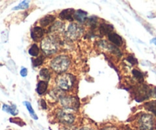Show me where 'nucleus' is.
I'll return each instance as SVG.
<instances>
[{
    "label": "nucleus",
    "instance_id": "29",
    "mask_svg": "<svg viewBox=\"0 0 156 130\" xmlns=\"http://www.w3.org/2000/svg\"><path fill=\"white\" fill-rule=\"evenodd\" d=\"M20 75L22 77H26L27 76V69L26 67H22L21 69V71H20Z\"/></svg>",
    "mask_w": 156,
    "mask_h": 130
},
{
    "label": "nucleus",
    "instance_id": "35",
    "mask_svg": "<svg viewBox=\"0 0 156 130\" xmlns=\"http://www.w3.org/2000/svg\"><path fill=\"white\" fill-rule=\"evenodd\" d=\"M155 128H156V125H155Z\"/></svg>",
    "mask_w": 156,
    "mask_h": 130
},
{
    "label": "nucleus",
    "instance_id": "24",
    "mask_svg": "<svg viewBox=\"0 0 156 130\" xmlns=\"http://www.w3.org/2000/svg\"><path fill=\"white\" fill-rule=\"evenodd\" d=\"M29 2L28 1H23L21 3L18 5V6H15L14 8H12V11H16L19 10V9H27L29 8Z\"/></svg>",
    "mask_w": 156,
    "mask_h": 130
},
{
    "label": "nucleus",
    "instance_id": "16",
    "mask_svg": "<svg viewBox=\"0 0 156 130\" xmlns=\"http://www.w3.org/2000/svg\"><path fill=\"white\" fill-rule=\"evenodd\" d=\"M49 94L50 96L53 98L55 100H57L59 99L62 96H64L63 91L62 90H60L59 88H54L52 89L50 92H49Z\"/></svg>",
    "mask_w": 156,
    "mask_h": 130
},
{
    "label": "nucleus",
    "instance_id": "25",
    "mask_svg": "<svg viewBox=\"0 0 156 130\" xmlns=\"http://www.w3.org/2000/svg\"><path fill=\"white\" fill-rule=\"evenodd\" d=\"M88 25H89L90 27H91L92 28H94L96 26V24H97V17H90V18H88V19L85 21Z\"/></svg>",
    "mask_w": 156,
    "mask_h": 130
},
{
    "label": "nucleus",
    "instance_id": "27",
    "mask_svg": "<svg viewBox=\"0 0 156 130\" xmlns=\"http://www.w3.org/2000/svg\"><path fill=\"white\" fill-rule=\"evenodd\" d=\"M44 57L42 56H40L37 58H36V59L33 60L34 66V67H38V66L41 65L43 64V62H44Z\"/></svg>",
    "mask_w": 156,
    "mask_h": 130
},
{
    "label": "nucleus",
    "instance_id": "28",
    "mask_svg": "<svg viewBox=\"0 0 156 130\" xmlns=\"http://www.w3.org/2000/svg\"><path fill=\"white\" fill-rule=\"evenodd\" d=\"M126 61H127L129 64H132V65H135V64H138V61H137V59L136 58H134L133 55H129V56L126 58Z\"/></svg>",
    "mask_w": 156,
    "mask_h": 130
},
{
    "label": "nucleus",
    "instance_id": "11",
    "mask_svg": "<svg viewBox=\"0 0 156 130\" xmlns=\"http://www.w3.org/2000/svg\"><path fill=\"white\" fill-rule=\"evenodd\" d=\"M108 39L111 43L118 46V47H120L123 43V40L122 37L119 35L118 34L115 33V32H112L110 35H108Z\"/></svg>",
    "mask_w": 156,
    "mask_h": 130
},
{
    "label": "nucleus",
    "instance_id": "4",
    "mask_svg": "<svg viewBox=\"0 0 156 130\" xmlns=\"http://www.w3.org/2000/svg\"><path fill=\"white\" fill-rule=\"evenodd\" d=\"M61 105L66 109L69 110H79L80 102L77 96H71V95H64L59 99Z\"/></svg>",
    "mask_w": 156,
    "mask_h": 130
},
{
    "label": "nucleus",
    "instance_id": "20",
    "mask_svg": "<svg viewBox=\"0 0 156 130\" xmlns=\"http://www.w3.org/2000/svg\"><path fill=\"white\" fill-rule=\"evenodd\" d=\"M144 107L146 108V110L151 112L152 114H154L156 116V99L155 100L146 102L144 104Z\"/></svg>",
    "mask_w": 156,
    "mask_h": 130
},
{
    "label": "nucleus",
    "instance_id": "18",
    "mask_svg": "<svg viewBox=\"0 0 156 130\" xmlns=\"http://www.w3.org/2000/svg\"><path fill=\"white\" fill-rule=\"evenodd\" d=\"M64 29H65V24L62 21H56L50 28V32L61 33L62 32H63Z\"/></svg>",
    "mask_w": 156,
    "mask_h": 130
},
{
    "label": "nucleus",
    "instance_id": "26",
    "mask_svg": "<svg viewBox=\"0 0 156 130\" xmlns=\"http://www.w3.org/2000/svg\"><path fill=\"white\" fill-rule=\"evenodd\" d=\"M9 121H10L11 122L17 124V125H18L19 126H23V125H26L25 122H24L21 118H11V119H9Z\"/></svg>",
    "mask_w": 156,
    "mask_h": 130
},
{
    "label": "nucleus",
    "instance_id": "3",
    "mask_svg": "<svg viewBox=\"0 0 156 130\" xmlns=\"http://www.w3.org/2000/svg\"><path fill=\"white\" fill-rule=\"evenodd\" d=\"M76 81V77L71 73H63L58 75L56 79V83L58 88L62 91H69L73 88Z\"/></svg>",
    "mask_w": 156,
    "mask_h": 130
},
{
    "label": "nucleus",
    "instance_id": "32",
    "mask_svg": "<svg viewBox=\"0 0 156 130\" xmlns=\"http://www.w3.org/2000/svg\"><path fill=\"white\" fill-rule=\"evenodd\" d=\"M152 95H153V96L156 97V87L153 89V90H152Z\"/></svg>",
    "mask_w": 156,
    "mask_h": 130
},
{
    "label": "nucleus",
    "instance_id": "15",
    "mask_svg": "<svg viewBox=\"0 0 156 130\" xmlns=\"http://www.w3.org/2000/svg\"><path fill=\"white\" fill-rule=\"evenodd\" d=\"M54 15H47L40 20V24H41V25L42 26V27H47V26L50 25L51 23H53V21H54Z\"/></svg>",
    "mask_w": 156,
    "mask_h": 130
},
{
    "label": "nucleus",
    "instance_id": "22",
    "mask_svg": "<svg viewBox=\"0 0 156 130\" xmlns=\"http://www.w3.org/2000/svg\"><path fill=\"white\" fill-rule=\"evenodd\" d=\"M40 53V49L39 47L37 46V44H32L31 47H30V49L28 50V54L32 57H37L39 55Z\"/></svg>",
    "mask_w": 156,
    "mask_h": 130
},
{
    "label": "nucleus",
    "instance_id": "21",
    "mask_svg": "<svg viewBox=\"0 0 156 130\" xmlns=\"http://www.w3.org/2000/svg\"><path fill=\"white\" fill-rule=\"evenodd\" d=\"M24 104L25 105L26 108H27V111L29 112V114H30V116H31L32 119H34V120H37L38 119V116H37L36 113H35L33 107H32L31 104H30V102H27V101H24Z\"/></svg>",
    "mask_w": 156,
    "mask_h": 130
},
{
    "label": "nucleus",
    "instance_id": "10",
    "mask_svg": "<svg viewBox=\"0 0 156 130\" xmlns=\"http://www.w3.org/2000/svg\"><path fill=\"white\" fill-rule=\"evenodd\" d=\"M44 32L41 27L36 26L30 31V36L34 41H39L44 37Z\"/></svg>",
    "mask_w": 156,
    "mask_h": 130
},
{
    "label": "nucleus",
    "instance_id": "30",
    "mask_svg": "<svg viewBox=\"0 0 156 130\" xmlns=\"http://www.w3.org/2000/svg\"><path fill=\"white\" fill-rule=\"evenodd\" d=\"M40 102H41V106H42V108L44 109V110H47V102H46V101L44 100V99H42L40 100Z\"/></svg>",
    "mask_w": 156,
    "mask_h": 130
},
{
    "label": "nucleus",
    "instance_id": "5",
    "mask_svg": "<svg viewBox=\"0 0 156 130\" xmlns=\"http://www.w3.org/2000/svg\"><path fill=\"white\" fill-rule=\"evenodd\" d=\"M154 117L148 113H142L138 119V127L140 130H153Z\"/></svg>",
    "mask_w": 156,
    "mask_h": 130
},
{
    "label": "nucleus",
    "instance_id": "31",
    "mask_svg": "<svg viewBox=\"0 0 156 130\" xmlns=\"http://www.w3.org/2000/svg\"><path fill=\"white\" fill-rule=\"evenodd\" d=\"M80 130H94V129L91 128H89V127H82Z\"/></svg>",
    "mask_w": 156,
    "mask_h": 130
},
{
    "label": "nucleus",
    "instance_id": "9",
    "mask_svg": "<svg viewBox=\"0 0 156 130\" xmlns=\"http://www.w3.org/2000/svg\"><path fill=\"white\" fill-rule=\"evenodd\" d=\"M74 13L75 10L73 9H64L59 13V17L62 20H66V21H73L74 20Z\"/></svg>",
    "mask_w": 156,
    "mask_h": 130
},
{
    "label": "nucleus",
    "instance_id": "12",
    "mask_svg": "<svg viewBox=\"0 0 156 130\" xmlns=\"http://www.w3.org/2000/svg\"><path fill=\"white\" fill-rule=\"evenodd\" d=\"M88 13L86 12L83 10H79L75 11L74 13V19H76V21H79V23H85L86 20L88 19Z\"/></svg>",
    "mask_w": 156,
    "mask_h": 130
},
{
    "label": "nucleus",
    "instance_id": "23",
    "mask_svg": "<svg viewBox=\"0 0 156 130\" xmlns=\"http://www.w3.org/2000/svg\"><path fill=\"white\" fill-rule=\"evenodd\" d=\"M132 73L134 76V77L140 83H143L144 80V76H143V73H142L140 70H137V69H133L132 70Z\"/></svg>",
    "mask_w": 156,
    "mask_h": 130
},
{
    "label": "nucleus",
    "instance_id": "17",
    "mask_svg": "<svg viewBox=\"0 0 156 130\" xmlns=\"http://www.w3.org/2000/svg\"><path fill=\"white\" fill-rule=\"evenodd\" d=\"M47 87H48L47 82L44 80L39 81L37 84V93L39 95H43L44 93H46V91L47 90Z\"/></svg>",
    "mask_w": 156,
    "mask_h": 130
},
{
    "label": "nucleus",
    "instance_id": "7",
    "mask_svg": "<svg viewBox=\"0 0 156 130\" xmlns=\"http://www.w3.org/2000/svg\"><path fill=\"white\" fill-rule=\"evenodd\" d=\"M84 28L77 23H72L69 25L66 31V35L69 39L77 40L83 35Z\"/></svg>",
    "mask_w": 156,
    "mask_h": 130
},
{
    "label": "nucleus",
    "instance_id": "34",
    "mask_svg": "<svg viewBox=\"0 0 156 130\" xmlns=\"http://www.w3.org/2000/svg\"><path fill=\"white\" fill-rule=\"evenodd\" d=\"M103 130H117V129L114 128H105V129H103Z\"/></svg>",
    "mask_w": 156,
    "mask_h": 130
},
{
    "label": "nucleus",
    "instance_id": "6",
    "mask_svg": "<svg viewBox=\"0 0 156 130\" xmlns=\"http://www.w3.org/2000/svg\"><path fill=\"white\" fill-rule=\"evenodd\" d=\"M152 96V90L147 85H140L134 90V97L137 102H142Z\"/></svg>",
    "mask_w": 156,
    "mask_h": 130
},
{
    "label": "nucleus",
    "instance_id": "8",
    "mask_svg": "<svg viewBox=\"0 0 156 130\" xmlns=\"http://www.w3.org/2000/svg\"><path fill=\"white\" fill-rule=\"evenodd\" d=\"M56 117L59 119V122L63 124L70 125V124H73L75 122L74 115L69 113V112L65 111V110H58V112L56 113Z\"/></svg>",
    "mask_w": 156,
    "mask_h": 130
},
{
    "label": "nucleus",
    "instance_id": "1",
    "mask_svg": "<svg viewBox=\"0 0 156 130\" xmlns=\"http://www.w3.org/2000/svg\"><path fill=\"white\" fill-rule=\"evenodd\" d=\"M41 46L43 51L47 55L54 54L59 48V40L56 36L50 35L42 40Z\"/></svg>",
    "mask_w": 156,
    "mask_h": 130
},
{
    "label": "nucleus",
    "instance_id": "13",
    "mask_svg": "<svg viewBox=\"0 0 156 130\" xmlns=\"http://www.w3.org/2000/svg\"><path fill=\"white\" fill-rule=\"evenodd\" d=\"M113 31H114V26L111 24L102 23L99 27V32H100L101 35H110L111 33H112Z\"/></svg>",
    "mask_w": 156,
    "mask_h": 130
},
{
    "label": "nucleus",
    "instance_id": "14",
    "mask_svg": "<svg viewBox=\"0 0 156 130\" xmlns=\"http://www.w3.org/2000/svg\"><path fill=\"white\" fill-rule=\"evenodd\" d=\"M2 110L5 113H9V114L12 115V116H16L18 113V110L17 109V106L13 104V105H6V104H3L2 106Z\"/></svg>",
    "mask_w": 156,
    "mask_h": 130
},
{
    "label": "nucleus",
    "instance_id": "33",
    "mask_svg": "<svg viewBox=\"0 0 156 130\" xmlns=\"http://www.w3.org/2000/svg\"><path fill=\"white\" fill-rule=\"evenodd\" d=\"M150 42L152 43V44H154L155 45H156V38H152V39L150 41Z\"/></svg>",
    "mask_w": 156,
    "mask_h": 130
},
{
    "label": "nucleus",
    "instance_id": "19",
    "mask_svg": "<svg viewBox=\"0 0 156 130\" xmlns=\"http://www.w3.org/2000/svg\"><path fill=\"white\" fill-rule=\"evenodd\" d=\"M39 75L41 79H42V80L46 81V82H48L50 79V76H51L50 70H49V69L46 68V67H44V68L40 70Z\"/></svg>",
    "mask_w": 156,
    "mask_h": 130
},
{
    "label": "nucleus",
    "instance_id": "2",
    "mask_svg": "<svg viewBox=\"0 0 156 130\" xmlns=\"http://www.w3.org/2000/svg\"><path fill=\"white\" fill-rule=\"evenodd\" d=\"M71 64V60L67 55L61 54L53 58L50 61V67L55 72L59 73H63L66 71Z\"/></svg>",
    "mask_w": 156,
    "mask_h": 130
}]
</instances>
